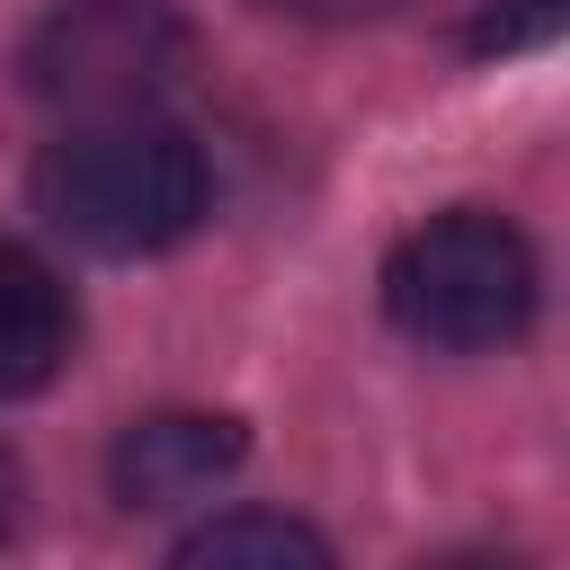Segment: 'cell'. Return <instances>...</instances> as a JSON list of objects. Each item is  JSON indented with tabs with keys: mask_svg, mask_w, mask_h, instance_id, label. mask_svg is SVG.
<instances>
[{
	"mask_svg": "<svg viewBox=\"0 0 570 570\" xmlns=\"http://www.w3.org/2000/svg\"><path fill=\"white\" fill-rule=\"evenodd\" d=\"M36 214L89 258H151L214 214V169L169 116H89L36 160Z\"/></svg>",
	"mask_w": 570,
	"mask_h": 570,
	"instance_id": "obj_1",
	"label": "cell"
},
{
	"mask_svg": "<svg viewBox=\"0 0 570 570\" xmlns=\"http://www.w3.org/2000/svg\"><path fill=\"white\" fill-rule=\"evenodd\" d=\"M534 303H543V267H534L525 232L490 205H454L383 258L392 330L419 347H445V356H490V347L525 338Z\"/></svg>",
	"mask_w": 570,
	"mask_h": 570,
	"instance_id": "obj_2",
	"label": "cell"
},
{
	"mask_svg": "<svg viewBox=\"0 0 570 570\" xmlns=\"http://www.w3.org/2000/svg\"><path fill=\"white\" fill-rule=\"evenodd\" d=\"M196 71V27L169 0H62L27 27L18 80L53 116H160V98Z\"/></svg>",
	"mask_w": 570,
	"mask_h": 570,
	"instance_id": "obj_3",
	"label": "cell"
},
{
	"mask_svg": "<svg viewBox=\"0 0 570 570\" xmlns=\"http://www.w3.org/2000/svg\"><path fill=\"white\" fill-rule=\"evenodd\" d=\"M249 454V428L232 410H151L107 445V490L125 508H187L214 481H232Z\"/></svg>",
	"mask_w": 570,
	"mask_h": 570,
	"instance_id": "obj_4",
	"label": "cell"
},
{
	"mask_svg": "<svg viewBox=\"0 0 570 570\" xmlns=\"http://www.w3.org/2000/svg\"><path fill=\"white\" fill-rule=\"evenodd\" d=\"M71 338H80L71 285H62L27 240H0V401L45 392V383L71 365Z\"/></svg>",
	"mask_w": 570,
	"mask_h": 570,
	"instance_id": "obj_5",
	"label": "cell"
},
{
	"mask_svg": "<svg viewBox=\"0 0 570 570\" xmlns=\"http://www.w3.org/2000/svg\"><path fill=\"white\" fill-rule=\"evenodd\" d=\"M160 570H338L330 543L285 508H223L169 543Z\"/></svg>",
	"mask_w": 570,
	"mask_h": 570,
	"instance_id": "obj_6",
	"label": "cell"
},
{
	"mask_svg": "<svg viewBox=\"0 0 570 570\" xmlns=\"http://www.w3.org/2000/svg\"><path fill=\"white\" fill-rule=\"evenodd\" d=\"M552 27H561V0H525V9H490V18L472 27V45H481V53H490V45L508 53V45H534V36H552Z\"/></svg>",
	"mask_w": 570,
	"mask_h": 570,
	"instance_id": "obj_7",
	"label": "cell"
},
{
	"mask_svg": "<svg viewBox=\"0 0 570 570\" xmlns=\"http://www.w3.org/2000/svg\"><path fill=\"white\" fill-rule=\"evenodd\" d=\"M258 9L312 18V27H365V18H392V9H410V0H258Z\"/></svg>",
	"mask_w": 570,
	"mask_h": 570,
	"instance_id": "obj_8",
	"label": "cell"
},
{
	"mask_svg": "<svg viewBox=\"0 0 570 570\" xmlns=\"http://www.w3.org/2000/svg\"><path fill=\"white\" fill-rule=\"evenodd\" d=\"M18 508H27V472H18L9 454H0V543L18 534Z\"/></svg>",
	"mask_w": 570,
	"mask_h": 570,
	"instance_id": "obj_9",
	"label": "cell"
},
{
	"mask_svg": "<svg viewBox=\"0 0 570 570\" xmlns=\"http://www.w3.org/2000/svg\"><path fill=\"white\" fill-rule=\"evenodd\" d=\"M428 570H525L517 552H445V561H428Z\"/></svg>",
	"mask_w": 570,
	"mask_h": 570,
	"instance_id": "obj_10",
	"label": "cell"
}]
</instances>
